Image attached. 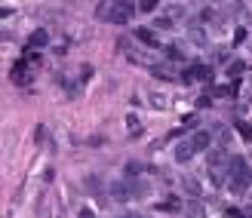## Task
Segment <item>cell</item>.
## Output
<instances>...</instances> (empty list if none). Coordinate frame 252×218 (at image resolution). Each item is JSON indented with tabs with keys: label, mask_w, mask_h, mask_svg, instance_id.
Masks as SVG:
<instances>
[{
	"label": "cell",
	"mask_w": 252,
	"mask_h": 218,
	"mask_svg": "<svg viewBox=\"0 0 252 218\" xmlns=\"http://www.w3.org/2000/svg\"><path fill=\"white\" fill-rule=\"evenodd\" d=\"M252 185V169L246 166L243 157H231V169H227V191L231 194H246Z\"/></svg>",
	"instance_id": "6da1fadb"
},
{
	"label": "cell",
	"mask_w": 252,
	"mask_h": 218,
	"mask_svg": "<svg viewBox=\"0 0 252 218\" xmlns=\"http://www.w3.org/2000/svg\"><path fill=\"white\" fill-rule=\"evenodd\" d=\"M135 13V3L132 0H111V6L105 9V16L111 25H123V22H129Z\"/></svg>",
	"instance_id": "7a4b0ae2"
},
{
	"label": "cell",
	"mask_w": 252,
	"mask_h": 218,
	"mask_svg": "<svg viewBox=\"0 0 252 218\" xmlns=\"http://www.w3.org/2000/svg\"><path fill=\"white\" fill-rule=\"evenodd\" d=\"M206 163H209V169L212 172H219V169H225V166H231V160H227V151L225 147H209V151H206Z\"/></svg>",
	"instance_id": "3957f363"
},
{
	"label": "cell",
	"mask_w": 252,
	"mask_h": 218,
	"mask_svg": "<svg viewBox=\"0 0 252 218\" xmlns=\"http://www.w3.org/2000/svg\"><path fill=\"white\" fill-rule=\"evenodd\" d=\"M181 80L185 83H197V80H212V68H206V65H191L185 74H181Z\"/></svg>",
	"instance_id": "277c9868"
},
{
	"label": "cell",
	"mask_w": 252,
	"mask_h": 218,
	"mask_svg": "<svg viewBox=\"0 0 252 218\" xmlns=\"http://www.w3.org/2000/svg\"><path fill=\"white\" fill-rule=\"evenodd\" d=\"M194 154H197V147H194V142H191V139L176 145V163H188Z\"/></svg>",
	"instance_id": "5b68a950"
},
{
	"label": "cell",
	"mask_w": 252,
	"mask_h": 218,
	"mask_svg": "<svg viewBox=\"0 0 252 218\" xmlns=\"http://www.w3.org/2000/svg\"><path fill=\"white\" fill-rule=\"evenodd\" d=\"M191 142H194V147H197V151H209V147H212V135L206 132V129H200V132L191 135Z\"/></svg>",
	"instance_id": "8992f818"
},
{
	"label": "cell",
	"mask_w": 252,
	"mask_h": 218,
	"mask_svg": "<svg viewBox=\"0 0 252 218\" xmlns=\"http://www.w3.org/2000/svg\"><path fill=\"white\" fill-rule=\"evenodd\" d=\"M50 43V34L43 31V28H37V31H31V37H28V47H34V49H43Z\"/></svg>",
	"instance_id": "52a82bcc"
},
{
	"label": "cell",
	"mask_w": 252,
	"mask_h": 218,
	"mask_svg": "<svg viewBox=\"0 0 252 218\" xmlns=\"http://www.w3.org/2000/svg\"><path fill=\"white\" fill-rule=\"evenodd\" d=\"M111 197L123 203V200L132 197V191H129V185H126V181H114V185H111Z\"/></svg>",
	"instance_id": "ba28073f"
},
{
	"label": "cell",
	"mask_w": 252,
	"mask_h": 218,
	"mask_svg": "<svg viewBox=\"0 0 252 218\" xmlns=\"http://www.w3.org/2000/svg\"><path fill=\"white\" fill-rule=\"evenodd\" d=\"M135 37H139L145 47H151V49L157 47V34H154L151 28H135Z\"/></svg>",
	"instance_id": "9c48e42d"
},
{
	"label": "cell",
	"mask_w": 252,
	"mask_h": 218,
	"mask_svg": "<svg viewBox=\"0 0 252 218\" xmlns=\"http://www.w3.org/2000/svg\"><path fill=\"white\" fill-rule=\"evenodd\" d=\"M181 188H185L194 200H197L200 194H203V191H200V181H197V178H191V175H181Z\"/></svg>",
	"instance_id": "30bf717a"
},
{
	"label": "cell",
	"mask_w": 252,
	"mask_h": 218,
	"mask_svg": "<svg viewBox=\"0 0 252 218\" xmlns=\"http://www.w3.org/2000/svg\"><path fill=\"white\" fill-rule=\"evenodd\" d=\"M13 83H19V86H25L28 83V68H25V62H16V68H13Z\"/></svg>",
	"instance_id": "8fae6325"
},
{
	"label": "cell",
	"mask_w": 252,
	"mask_h": 218,
	"mask_svg": "<svg viewBox=\"0 0 252 218\" xmlns=\"http://www.w3.org/2000/svg\"><path fill=\"white\" fill-rule=\"evenodd\" d=\"M185 215H188V218H206L203 203H200V200H191V203L185 206Z\"/></svg>",
	"instance_id": "7c38bea8"
},
{
	"label": "cell",
	"mask_w": 252,
	"mask_h": 218,
	"mask_svg": "<svg viewBox=\"0 0 252 218\" xmlns=\"http://www.w3.org/2000/svg\"><path fill=\"white\" fill-rule=\"evenodd\" d=\"M237 132L243 135L246 142H252V126H249V123H243V120H237Z\"/></svg>",
	"instance_id": "4fadbf2b"
},
{
	"label": "cell",
	"mask_w": 252,
	"mask_h": 218,
	"mask_svg": "<svg viewBox=\"0 0 252 218\" xmlns=\"http://www.w3.org/2000/svg\"><path fill=\"white\" fill-rule=\"evenodd\" d=\"M157 6H160V0H142V3H139V9H142V13H154Z\"/></svg>",
	"instance_id": "5bb4252c"
},
{
	"label": "cell",
	"mask_w": 252,
	"mask_h": 218,
	"mask_svg": "<svg viewBox=\"0 0 252 218\" xmlns=\"http://www.w3.org/2000/svg\"><path fill=\"white\" fill-rule=\"evenodd\" d=\"M166 59H185V49H178V47H166Z\"/></svg>",
	"instance_id": "9a60e30c"
},
{
	"label": "cell",
	"mask_w": 252,
	"mask_h": 218,
	"mask_svg": "<svg viewBox=\"0 0 252 218\" xmlns=\"http://www.w3.org/2000/svg\"><path fill=\"white\" fill-rule=\"evenodd\" d=\"M243 71H246V65H243V62H231V68H227V74H231V77H240Z\"/></svg>",
	"instance_id": "2e32d148"
},
{
	"label": "cell",
	"mask_w": 252,
	"mask_h": 218,
	"mask_svg": "<svg viewBox=\"0 0 252 218\" xmlns=\"http://www.w3.org/2000/svg\"><path fill=\"white\" fill-rule=\"evenodd\" d=\"M191 40H194V43H206V34H203L200 28H191Z\"/></svg>",
	"instance_id": "e0dca14e"
},
{
	"label": "cell",
	"mask_w": 252,
	"mask_h": 218,
	"mask_svg": "<svg viewBox=\"0 0 252 218\" xmlns=\"http://www.w3.org/2000/svg\"><path fill=\"white\" fill-rule=\"evenodd\" d=\"M154 22H157V28H163V31L173 28V19H169V16H160V19H154Z\"/></svg>",
	"instance_id": "ac0fdd59"
},
{
	"label": "cell",
	"mask_w": 252,
	"mask_h": 218,
	"mask_svg": "<svg viewBox=\"0 0 252 218\" xmlns=\"http://www.w3.org/2000/svg\"><path fill=\"white\" fill-rule=\"evenodd\" d=\"M120 218H145L142 212H126V215H120Z\"/></svg>",
	"instance_id": "d6986e66"
},
{
	"label": "cell",
	"mask_w": 252,
	"mask_h": 218,
	"mask_svg": "<svg viewBox=\"0 0 252 218\" xmlns=\"http://www.w3.org/2000/svg\"><path fill=\"white\" fill-rule=\"evenodd\" d=\"M80 218H96V215L89 212V209H83V212H80Z\"/></svg>",
	"instance_id": "ffe728a7"
},
{
	"label": "cell",
	"mask_w": 252,
	"mask_h": 218,
	"mask_svg": "<svg viewBox=\"0 0 252 218\" xmlns=\"http://www.w3.org/2000/svg\"><path fill=\"white\" fill-rule=\"evenodd\" d=\"M249 86H252V80H249Z\"/></svg>",
	"instance_id": "44dd1931"
}]
</instances>
